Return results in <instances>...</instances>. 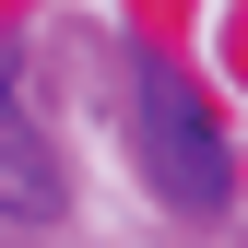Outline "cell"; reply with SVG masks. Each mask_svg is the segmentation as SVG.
<instances>
[{
  "label": "cell",
  "instance_id": "cell-1",
  "mask_svg": "<svg viewBox=\"0 0 248 248\" xmlns=\"http://www.w3.org/2000/svg\"><path fill=\"white\" fill-rule=\"evenodd\" d=\"M130 142H142V177L177 213H225L236 166H225V130H213L201 83L177 71V59H130Z\"/></svg>",
  "mask_w": 248,
  "mask_h": 248
},
{
  "label": "cell",
  "instance_id": "cell-2",
  "mask_svg": "<svg viewBox=\"0 0 248 248\" xmlns=\"http://www.w3.org/2000/svg\"><path fill=\"white\" fill-rule=\"evenodd\" d=\"M0 213H59V154L36 130V107H24V83H12V59H0Z\"/></svg>",
  "mask_w": 248,
  "mask_h": 248
}]
</instances>
